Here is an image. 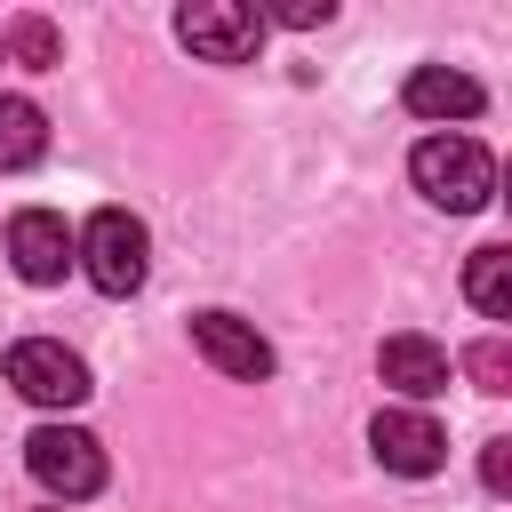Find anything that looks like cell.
Listing matches in <instances>:
<instances>
[{
  "label": "cell",
  "mask_w": 512,
  "mask_h": 512,
  "mask_svg": "<svg viewBox=\"0 0 512 512\" xmlns=\"http://www.w3.org/2000/svg\"><path fill=\"white\" fill-rule=\"evenodd\" d=\"M408 176H416V192H424L432 208H448V216H472V208L496 200V160H488V144H472V136H424V144L408 152Z\"/></svg>",
  "instance_id": "6da1fadb"
},
{
  "label": "cell",
  "mask_w": 512,
  "mask_h": 512,
  "mask_svg": "<svg viewBox=\"0 0 512 512\" xmlns=\"http://www.w3.org/2000/svg\"><path fill=\"white\" fill-rule=\"evenodd\" d=\"M72 264H80L104 296H128V288H144V272H152V232H144L128 208H96V216L72 232Z\"/></svg>",
  "instance_id": "7a4b0ae2"
},
{
  "label": "cell",
  "mask_w": 512,
  "mask_h": 512,
  "mask_svg": "<svg viewBox=\"0 0 512 512\" xmlns=\"http://www.w3.org/2000/svg\"><path fill=\"white\" fill-rule=\"evenodd\" d=\"M24 464H32V480H40L48 496H64V504H80V496L104 488V448H96L80 424H40V432L24 440Z\"/></svg>",
  "instance_id": "3957f363"
},
{
  "label": "cell",
  "mask_w": 512,
  "mask_h": 512,
  "mask_svg": "<svg viewBox=\"0 0 512 512\" xmlns=\"http://www.w3.org/2000/svg\"><path fill=\"white\" fill-rule=\"evenodd\" d=\"M8 384H16L32 408H80V400H88V360H80L72 344H56V336H24V344L8 352Z\"/></svg>",
  "instance_id": "277c9868"
},
{
  "label": "cell",
  "mask_w": 512,
  "mask_h": 512,
  "mask_svg": "<svg viewBox=\"0 0 512 512\" xmlns=\"http://www.w3.org/2000/svg\"><path fill=\"white\" fill-rule=\"evenodd\" d=\"M176 40H184L192 56H208V64H248L256 40H264V16H256L248 0H192V8L176 16Z\"/></svg>",
  "instance_id": "5b68a950"
},
{
  "label": "cell",
  "mask_w": 512,
  "mask_h": 512,
  "mask_svg": "<svg viewBox=\"0 0 512 512\" xmlns=\"http://www.w3.org/2000/svg\"><path fill=\"white\" fill-rule=\"evenodd\" d=\"M368 448H376V464L400 472V480H432V472L448 464V432H440L424 408H376Z\"/></svg>",
  "instance_id": "8992f818"
},
{
  "label": "cell",
  "mask_w": 512,
  "mask_h": 512,
  "mask_svg": "<svg viewBox=\"0 0 512 512\" xmlns=\"http://www.w3.org/2000/svg\"><path fill=\"white\" fill-rule=\"evenodd\" d=\"M192 344H200L208 368H224V376H240V384H264V376H272V344H264L240 312H192Z\"/></svg>",
  "instance_id": "52a82bcc"
},
{
  "label": "cell",
  "mask_w": 512,
  "mask_h": 512,
  "mask_svg": "<svg viewBox=\"0 0 512 512\" xmlns=\"http://www.w3.org/2000/svg\"><path fill=\"white\" fill-rule=\"evenodd\" d=\"M8 256H16V272H24L32 288H56V280L72 272V232H64V216L24 208V216L8 224Z\"/></svg>",
  "instance_id": "ba28073f"
},
{
  "label": "cell",
  "mask_w": 512,
  "mask_h": 512,
  "mask_svg": "<svg viewBox=\"0 0 512 512\" xmlns=\"http://www.w3.org/2000/svg\"><path fill=\"white\" fill-rule=\"evenodd\" d=\"M376 376H384L400 400H432V392H448V352H440L432 336H384Z\"/></svg>",
  "instance_id": "9c48e42d"
},
{
  "label": "cell",
  "mask_w": 512,
  "mask_h": 512,
  "mask_svg": "<svg viewBox=\"0 0 512 512\" xmlns=\"http://www.w3.org/2000/svg\"><path fill=\"white\" fill-rule=\"evenodd\" d=\"M408 112H424V120H472L480 112V80H464L448 64H416L408 72Z\"/></svg>",
  "instance_id": "30bf717a"
},
{
  "label": "cell",
  "mask_w": 512,
  "mask_h": 512,
  "mask_svg": "<svg viewBox=\"0 0 512 512\" xmlns=\"http://www.w3.org/2000/svg\"><path fill=\"white\" fill-rule=\"evenodd\" d=\"M48 152V120L32 96H0V168H32Z\"/></svg>",
  "instance_id": "8fae6325"
},
{
  "label": "cell",
  "mask_w": 512,
  "mask_h": 512,
  "mask_svg": "<svg viewBox=\"0 0 512 512\" xmlns=\"http://www.w3.org/2000/svg\"><path fill=\"white\" fill-rule=\"evenodd\" d=\"M464 296H472L488 320H512V248H472V264H464Z\"/></svg>",
  "instance_id": "7c38bea8"
},
{
  "label": "cell",
  "mask_w": 512,
  "mask_h": 512,
  "mask_svg": "<svg viewBox=\"0 0 512 512\" xmlns=\"http://www.w3.org/2000/svg\"><path fill=\"white\" fill-rule=\"evenodd\" d=\"M0 56H16V64H32V72H48V64H56V32H48L40 16H16V24L0 32Z\"/></svg>",
  "instance_id": "4fadbf2b"
},
{
  "label": "cell",
  "mask_w": 512,
  "mask_h": 512,
  "mask_svg": "<svg viewBox=\"0 0 512 512\" xmlns=\"http://www.w3.org/2000/svg\"><path fill=\"white\" fill-rule=\"evenodd\" d=\"M464 376H472L480 392H512V344H504V336H480V344L464 352Z\"/></svg>",
  "instance_id": "5bb4252c"
},
{
  "label": "cell",
  "mask_w": 512,
  "mask_h": 512,
  "mask_svg": "<svg viewBox=\"0 0 512 512\" xmlns=\"http://www.w3.org/2000/svg\"><path fill=\"white\" fill-rule=\"evenodd\" d=\"M256 16H264V24H296V32H304V24H328L336 8H328V0H280V8H256Z\"/></svg>",
  "instance_id": "9a60e30c"
},
{
  "label": "cell",
  "mask_w": 512,
  "mask_h": 512,
  "mask_svg": "<svg viewBox=\"0 0 512 512\" xmlns=\"http://www.w3.org/2000/svg\"><path fill=\"white\" fill-rule=\"evenodd\" d=\"M480 480H488L496 496H512V440H488V448H480Z\"/></svg>",
  "instance_id": "2e32d148"
}]
</instances>
